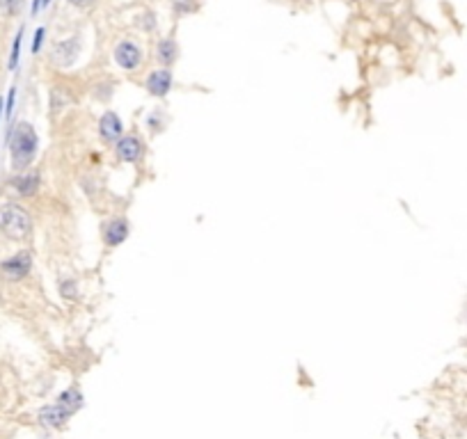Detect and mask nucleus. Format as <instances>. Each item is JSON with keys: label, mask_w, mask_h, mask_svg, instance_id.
Returning <instances> with one entry per match:
<instances>
[{"label": "nucleus", "mask_w": 467, "mask_h": 439, "mask_svg": "<svg viewBox=\"0 0 467 439\" xmlns=\"http://www.w3.org/2000/svg\"><path fill=\"white\" fill-rule=\"evenodd\" d=\"M5 144L10 151L12 172L30 169L39 156V133L30 122H16L7 126Z\"/></svg>", "instance_id": "1"}, {"label": "nucleus", "mask_w": 467, "mask_h": 439, "mask_svg": "<svg viewBox=\"0 0 467 439\" xmlns=\"http://www.w3.org/2000/svg\"><path fill=\"white\" fill-rule=\"evenodd\" d=\"M0 236L19 245H28L34 238V218L19 200L0 202Z\"/></svg>", "instance_id": "2"}, {"label": "nucleus", "mask_w": 467, "mask_h": 439, "mask_svg": "<svg viewBox=\"0 0 467 439\" xmlns=\"http://www.w3.org/2000/svg\"><path fill=\"white\" fill-rule=\"evenodd\" d=\"M34 270V254L30 247L16 249L14 254L0 259V281L5 284H21Z\"/></svg>", "instance_id": "3"}, {"label": "nucleus", "mask_w": 467, "mask_h": 439, "mask_svg": "<svg viewBox=\"0 0 467 439\" xmlns=\"http://www.w3.org/2000/svg\"><path fill=\"white\" fill-rule=\"evenodd\" d=\"M101 243L106 249H117L122 247L128 236H131V220L124 213H110L101 220Z\"/></svg>", "instance_id": "4"}, {"label": "nucleus", "mask_w": 467, "mask_h": 439, "mask_svg": "<svg viewBox=\"0 0 467 439\" xmlns=\"http://www.w3.org/2000/svg\"><path fill=\"white\" fill-rule=\"evenodd\" d=\"M147 156V140L142 133L128 131L124 137L112 146V158L117 165H140Z\"/></svg>", "instance_id": "5"}, {"label": "nucleus", "mask_w": 467, "mask_h": 439, "mask_svg": "<svg viewBox=\"0 0 467 439\" xmlns=\"http://www.w3.org/2000/svg\"><path fill=\"white\" fill-rule=\"evenodd\" d=\"M41 186H44V176L37 167H30L25 172H14V174L5 181V188L12 193V200H32L37 197Z\"/></svg>", "instance_id": "6"}, {"label": "nucleus", "mask_w": 467, "mask_h": 439, "mask_svg": "<svg viewBox=\"0 0 467 439\" xmlns=\"http://www.w3.org/2000/svg\"><path fill=\"white\" fill-rule=\"evenodd\" d=\"M83 48H85L83 34H72V37L57 39L55 44L50 46L48 62L55 69H72L78 62V57L83 55Z\"/></svg>", "instance_id": "7"}, {"label": "nucleus", "mask_w": 467, "mask_h": 439, "mask_svg": "<svg viewBox=\"0 0 467 439\" xmlns=\"http://www.w3.org/2000/svg\"><path fill=\"white\" fill-rule=\"evenodd\" d=\"M112 60H115V64L122 69V71L135 74L140 71L144 64V48L137 44L135 39L124 37L112 46Z\"/></svg>", "instance_id": "8"}, {"label": "nucleus", "mask_w": 467, "mask_h": 439, "mask_svg": "<svg viewBox=\"0 0 467 439\" xmlns=\"http://www.w3.org/2000/svg\"><path fill=\"white\" fill-rule=\"evenodd\" d=\"M124 133H126L124 119L119 117L117 110H103L101 117H99V122H97L99 142L112 149V146H115L124 137Z\"/></svg>", "instance_id": "9"}, {"label": "nucleus", "mask_w": 467, "mask_h": 439, "mask_svg": "<svg viewBox=\"0 0 467 439\" xmlns=\"http://www.w3.org/2000/svg\"><path fill=\"white\" fill-rule=\"evenodd\" d=\"M144 90L154 99H168V94L175 88V74L168 67H156L144 76Z\"/></svg>", "instance_id": "10"}, {"label": "nucleus", "mask_w": 467, "mask_h": 439, "mask_svg": "<svg viewBox=\"0 0 467 439\" xmlns=\"http://www.w3.org/2000/svg\"><path fill=\"white\" fill-rule=\"evenodd\" d=\"M72 417H74L72 412H69L65 405H60L57 400H55V403H48V405H44V407L39 410V414H37L39 424L44 426V428H48V430H60V428H65Z\"/></svg>", "instance_id": "11"}, {"label": "nucleus", "mask_w": 467, "mask_h": 439, "mask_svg": "<svg viewBox=\"0 0 467 439\" xmlns=\"http://www.w3.org/2000/svg\"><path fill=\"white\" fill-rule=\"evenodd\" d=\"M179 53L181 48L177 44L175 34H165V37H161L158 41H156V48H154V60L158 67H168L172 69V64L179 60Z\"/></svg>", "instance_id": "12"}, {"label": "nucleus", "mask_w": 467, "mask_h": 439, "mask_svg": "<svg viewBox=\"0 0 467 439\" xmlns=\"http://www.w3.org/2000/svg\"><path fill=\"white\" fill-rule=\"evenodd\" d=\"M57 293L60 298L67 300V302H78V300L83 298V288H81V281H78V277H74V274L69 272H62L57 274Z\"/></svg>", "instance_id": "13"}, {"label": "nucleus", "mask_w": 467, "mask_h": 439, "mask_svg": "<svg viewBox=\"0 0 467 439\" xmlns=\"http://www.w3.org/2000/svg\"><path fill=\"white\" fill-rule=\"evenodd\" d=\"M168 124H170V115H168V110L161 106L151 108L144 117V128L149 135H161L168 128Z\"/></svg>", "instance_id": "14"}, {"label": "nucleus", "mask_w": 467, "mask_h": 439, "mask_svg": "<svg viewBox=\"0 0 467 439\" xmlns=\"http://www.w3.org/2000/svg\"><path fill=\"white\" fill-rule=\"evenodd\" d=\"M60 405H65L72 414H76V412H81L83 410V405H85V396H83V391H81V386L78 384H72V386H67V389L62 391L55 398Z\"/></svg>", "instance_id": "15"}, {"label": "nucleus", "mask_w": 467, "mask_h": 439, "mask_svg": "<svg viewBox=\"0 0 467 439\" xmlns=\"http://www.w3.org/2000/svg\"><path fill=\"white\" fill-rule=\"evenodd\" d=\"M67 92L69 90H65V88H53V90H50V94H48V108H50V113H53V115L65 113V110L69 108L72 99H69Z\"/></svg>", "instance_id": "16"}, {"label": "nucleus", "mask_w": 467, "mask_h": 439, "mask_svg": "<svg viewBox=\"0 0 467 439\" xmlns=\"http://www.w3.org/2000/svg\"><path fill=\"white\" fill-rule=\"evenodd\" d=\"M170 7L175 19H184V16L200 10V0H170Z\"/></svg>", "instance_id": "17"}, {"label": "nucleus", "mask_w": 467, "mask_h": 439, "mask_svg": "<svg viewBox=\"0 0 467 439\" xmlns=\"http://www.w3.org/2000/svg\"><path fill=\"white\" fill-rule=\"evenodd\" d=\"M23 32H25V28L21 25L19 30H16V34H14V41H12V48H10V60H7V69L10 71H16V67H19V62H21V46H23Z\"/></svg>", "instance_id": "18"}, {"label": "nucleus", "mask_w": 467, "mask_h": 439, "mask_svg": "<svg viewBox=\"0 0 467 439\" xmlns=\"http://www.w3.org/2000/svg\"><path fill=\"white\" fill-rule=\"evenodd\" d=\"M25 0H0V21L16 19L21 14Z\"/></svg>", "instance_id": "19"}, {"label": "nucleus", "mask_w": 467, "mask_h": 439, "mask_svg": "<svg viewBox=\"0 0 467 439\" xmlns=\"http://www.w3.org/2000/svg\"><path fill=\"white\" fill-rule=\"evenodd\" d=\"M81 186H83L85 195H90V197H94V193L101 190V181H99L97 174H83L81 176Z\"/></svg>", "instance_id": "20"}, {"label": "nucleus", "mask_w": 467, "mask_h": 439, "mask_svg": "<svg viewBox=\"0 0 467 439\" xmlns=\"http://www.w3.org/2000/svg\"><path fill=\"white\" fill-rule=\"evenodd\" d=\"M16 85H12L10 90H7V97H5V122H12V115H14V106H16Z\"/></svg>", "instance_id": "21"}, {"label": "nucleus", "mask_w": 467, "mask_h": 439, "mask_svg": "<svg viewBox=\"0 0 467 439\" xmlns=\"http://www.w3.org/2000/svg\"><path fill=\"white\" fill-rule=\"evenodd\" d=\"M44 41H46V28H44V25H39V28L34 30V34H32V46H30L32 55H39V50L44 48Z\"/></svg>", "instance_id": "22"}, {"label": "nucleus", "mask_w": 467, "mask_h": 439, "mask_svg": "<svg viewBox=\"0 0 467 439\" xmlns=\"http://www.w3.org/2000/svg\"><path fill=\"white\" fill-rule=\"evenodd\" d=\"M67 3L76 10H90V7L97 5V0H67Z\"/></svg>", "instance_id": "23"}, {"label": "nucleus", "mask_w": 467, "mask_h": 439, "mask_svg": "<svg viewBox=\"0 0 467 439\" xmlns=\"http://www.w3.org/2000/svg\"><path fill=\"white\" fill-rule=\"evenodd\" d=\"M41 10H44V0H32V7H30L32 16H37Z\"/></svg>", "instance_id": "24"}, {"label": "nucleus", "mask_w": 467, "mask_h": 439, "mask_svg": "<svg viewBox=\"0 0 467 439\" xmlns=\"http://www.w3.org/2000/svg\"><path fill=\"white\" fill-rule=\"evenodd\" d=\"M3 117H5V99L0 97V122H3Z\"/></svg>", "instance_id": "25"}, {"label": "nucleus", "mask_w": 467, "mask_h": 439, "mask_svg": "<svg viewBox=\"0 0 467 439\" xmlns=\"http://www.w3.org/2000/svg\"><path fill=\"white\" fill-rule=\"evenodd\" d=\"M50 5V0H44V7H48Z\"/></svg>", "instance_id": "26"}]
</instances>
